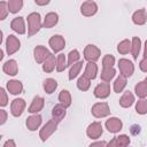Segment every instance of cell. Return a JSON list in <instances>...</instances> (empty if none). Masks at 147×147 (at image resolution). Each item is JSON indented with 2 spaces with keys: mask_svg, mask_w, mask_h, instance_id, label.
Wrapping results in <instances>:
<instances>
[{
  "mask_svg": "<svg viewBox=\"0 0 147 147\" xmlns=\"http://www.w3.org/2000/svg\"><path fill=\"white\" fill-rule=\"evenodd\" d=\"M29 23V36H32L40 29V16L37 13H32L28 17Z\"/></svg>",
  "mask_w": 147,
  "mask_h": 147,
  "instance_id": "1",
  "label": "cell"
},
{
  "mask_svg": "<svg viewBox=\"0 0 147 147\" xmlns=\"http://www.w3.org/2000/svg\"><path fill=\"white\" fill-rule=\"evenodd\" d=\"M119 70L122 72V75L124 77H127V76H131L132 72H133V65L130 61L123 59V60H119Z\"/></svg>",
  "mask_w": 147,
  "mask_h": 147,
  "instance_id": "2",
  "label": "cell"
},
{
  "mask_svg": "<svg viewBox=\"0 0 147 147\" xmlns=\"http://www.w3.org/2000/svg\"><path fill=\"white\" fill-rule=\"evenodd\" d=\"M6 45H7L8 54H13V53H15L20 48V41H18V39L15 36H9L8 39H7Z\"/></svg>",
  "mask_w": 147,
  "mask_h": 147,
  "instance_id": "3",
  "label": "cell"
},
{
  "mask_svg": "<svg viewBox=\"0 0 147 147\" xmlns=\"http://www.w3.org/2000/svg\"><path fill=\"white\" fill-rule=\"evenodd\" d=\"M25 107V102L22 99H15L11 103V114L14 116H20L23 113V109Z\"/></svg>",
  "mask_w": 147,
  "mask_h": 147,
  "instance_id": "4",
  "label": "cell"
},
{
  "mask_svg": "<svg viewBox=\"0 0 147 147\" xmlns=\"http://www.w3.org/2000/svg\"><path fill=\"white\" fill-rule=\"evenodd\" d=\"M100 55V52L99 49L93 46V45H88L86 48H85V57L86 60L88 61H95Z\"/></svg>",
  "mask_w": 147,
  "mask_h": 147,
  "instance_id": "5",
  "label": "cell"
},
{
  "mask_svg": "<svg viewBox=\"0 0 147 147\" xmlns=\"http://www.w3.org/2000/svg\"><path fill=\"white\" fill-rule=\"evenodd\" d=\"M92 113L96 117H102V116H106L109 114V109H108V106L106 103H98L93 107Z\"/></svg>",
  "mask_w": 147,
  "mask_h": 147,
  "instance_id": "6",
  "label": "cell"
},
{
  "mask_svg": "<svg viewBox=\"0 0 147 147\" xmlns=\"http://www.w3.org/2000/svg\"><path fill=\"white\" fill-rule=\"evenodd\" d=\"M49 45L52 46V48L55 52H59V51H61L64 47V39L61 36H54L49 40Z\"/></svg>",
  "mask_w": 147,
  "mask_h": 147,
  "instance_id": "7",
  "label": "cell"
},
{
  "mask_svg": "<svg viewBox=\"0 0 147 147\" xmlns=\"http://www.w3.org/2000/svg\"><path fill=\"white\" fill-rule=\"evenodd\" d=\"M94 94L98 98H106L109 94V84L108 83H101L100 85L96 86Z\"/></svg>",
  "mask_w": 147,
  "mask_h": 147,
  "instance_id": "8",
  "label": "cell"
},
{
  "mask_svg": "<svg viewBox=\"0 0 147 147\" xmlns=\"http://www.w3.org/2000/svg\"><path fill=\"white\" fill-rule=\"evenodd\" d=\"M95 11H96V5H95L93 1H91V0L86 1V2L82 6V13H83L84 15H86V16L93 15Z\"/></svg>",
  "mask_w": 147,
  "mask_h": 147,
  "instance_id": "9",
  "label": "cell"
},
{
  "mask_svg": "<svg viewBox=\"0 0 147 147\" xmlns=\"http://www.w3.org/2000/svg\"><path fill=\"white\" fill-rule=\"evenodd\" d=\"M48 55H49L48 51H47L46 48H44L42 46L36 47V49H34V57H36L37 62H41V61L46 60Z\"/></svg>",
  "mask_w": 147,
  "mask_h": 147,
  "instance_id": "10",
  "label": "cell"
},
{
  "mask_svg": "<svg viewBox=\"0 0 147 147\" xmlns=\"http://www.w3.org/2000/svg\"><path fill=\"white\" fill-rule=\"evenodd\" d=\"M106 125H107V129L110 132H117L122 127V123H121V121L118 118H110V119H108Z\"/></svg>",
  "mask_w": 147,
  "mask_h": 147,
  "instance_id": "11",
  "label": "cell"
},
{
  "mask_svg": "<svg viewBox=\"0 0 147 147\" xmlns=\"http://www.w3.org/2000/svg\"><path fill=\"white\" fill-rule=\"evenodd\" d=\"M3 71L6 74H8V75H11V76L16 75V72H17V64H16V62L14 60L7 61L3 64Z\"/></svg>",
  "mask_w": 147,
  "mask_h": 147,
  "instance_id": "12",
  "label": "cell"
},
{
  "mask_svg": "<svg viewBox=\"0 0 147 147\" xmlns=\"http://www.w3.org/2000/svg\"><path fill=\"white\" fill-rule=\"evenodd\" d=\"M7 87H8L9 92L13 93V94H18V93H21V92H22V88H23L21 82H18V80H10V82H8Z\"/></svg>",
  "mask_w": 147,
  "mask_h": 147,
  "instance_id": "13",
  "label": "cell"
},
{
  "mask_svg": "<svg viewBox=\"0 0 147 147\" xmlns=\"http://www.w3.org/2000/svg\"><path fill=\"white\" fill-rule=\"evenodd\" d=\"M11 29L15 30L18 33H24L25 29H24V22L22 17H16L15 20H13L11 22Z\"/></svg>",
  "mask_w": 147,
  "mask_h": 147,
  "instance_id": "14",
  "label": "cell"
},
{
  "mask_svg": "<svg viewBox=\"0 0 147 147\" xmlns=\"http://www.w3.org/2000/svg\"><path fill=\"white\" fill-rule=\"evenodd\" d=\"M56 129V123H54L53 121H51L47 125H45L44 126V129L41 130V132H40V136H41V138H42V140H45L54 130Z\"/></svg>",
  "mask_w": 147,
  "mask_h": 147,
  "instance_id": "15",
  "label": "cell"
},
{
  "mask_svg": "<svg viewBox=\"0 0 147 147\" xmlns=\"http://www.w3.org/2000/svg\"><path fill=\"white\" fill-rule=\"evenodd\" d=\"M101 132H102V129H101V125L99 123H93L92 125H90L88 131H87L88 136L92 138H98L101 134Z\"/></svg>",
  "mask_w": 147,
  "mask_h": 147,
  "instance_id": "16",
  "label": "cell"
},
{
  "mask_svg": "<svg viewBox=\"0 0 147 147\" xmlns=\"http://www.w3.org/2000/svg\"><path fill=\"white\" fill-rule=\"evenodd\" d=\"M65 115V108L62 105H57L53 108V117L56 121H61Z\"/></svg>",
  "mask_w": 147,
  "mask_h": 147,
  "instance_id": "17",
  "label": "cell"
},
{
  "mask_svg": "<svg viewBox=\"0 0 147 147\" xmlns=\"http://www.w3.org/2000/svg\"><path fill=\"white\" fill-rule=\"evenodd\" d=\"M40 122H41V117L40 116H31V117H29L28 118V121H26V125H28V127L30 129V130H36L38 126H39V124H40Z\"/></svg>",
  "mask_w": 147,
  "mask_h": 147,
  "instance_id": "18",
  "label": "cell"
},
{
  "mask_svg": "<svg viewBox=\"0 0 147 147\" xmlns=\"http://www.w3.org/2000/svg\"><path fill=\"white\" fill-rule=\"evenodd\" d=\"M42 106H44V100H42L41 98L37 96V98H34V100H33L32 105L30 106L29 111H30V113H36V111H39V110L42 108Z\"/></svg>",
  "mask_w": 147,
  "mask_h": 147,
  "instance_id": "19",
  "label": "cell"
},
{
  "mask_svg": "<svg viewBox=\"0 0 147 147\" xmlns=\"http://www.w3.org/2000/svg\"><path fill=\"white\" fill-rule=\"evenodd\" d=\"M22 0H9L8 1V11L10 13H16L22 8Z\"/></svg>",
  "mask_w": 147,
  "mask_h": 147,
  "instance_id": "20",
  "label": "cell"
},
{
  "mask_svg": "<svg viewBox=\"0 0 147 147\" xmlns=\"http://www.w3.org/2000/svg\"><path fill=\"white\" fill-rule=\"evenodd\" d=\"M133 101H134L133 95L127 91V92H125V93H124V95L122 96V99H121L119 103H121L123 107H130V106L133 103Z\"/></svg>",
  "mask_w": 147,
  "mask_h": 147,
  "instance_id": "21",
  "label": "cell"
},
{
  "mask_svg": "<svg viewBox=\"0 0 147 147\" xmlns=\"http://www.w3.org/2000/svg\"><path fill=\"white\" fill-rule=\"evenodd\" d=\"M133 22L136 24H144L146 22V14H145V10L144 9H140L138 11L134 13L133 15Z\"/></svg>",
  "mask_w": 147,
  "mask_h": 147,
  "instance_id": "22",
  "label": "cell"
},
{
  "mask_svg": "<svg viewBox=\"0 0 147 147\" xmlns=\"http://www.w3.org/2000/svg\"><path fill=\"white\" fill-rule=\"evenodd\" d=\"M56 23H57V15L54 14V13H49V14L46 16V18H45L44 25H45V28H52V26L55 25Z\"/></svg>",
  "mask_w": 147,
  "mask_h": 147,
  "instance_id": "23",
  "label": "cell"
},
{
  "mask_svg": "<svg viewBox=\"0 0 147 147\" xmlns=\"http://www.w3.org/2000/svg\"><path fill=\"white\" fill-rule=\"evenodd\" d=\"M55 67V59L52 54H49L47 56V59L45 60V63H44V70L47 71V72H51Z\"/></svg>",
  "mask_w": 147,
  "mask_h": 147,
  "instance_id": "24",
  "label": "cell"
},
{
  "mask_svg": "<svg viewBox=\"0 0 147 147\" xmlns=\"http://www.w3.org/2000/svg\"><path fill=\"white\" fill-rule=\"evenodd\" d=\"M56 86H57V83H56V80H54V79H46L45 82H44V88H45V91L47 92V93H52L55 88H56Z\"/></svg>",
  "mask_w": 147,
  "mask_h": 147,
  "instance_id": "25",
  "label": "cell"
},
{
  "mask_svg": "<svg viewBox=\"0 0 147 147\" xmlns=\"http://www.w3.org/2000/svg\"><path fill=\"white\" fill-rule=\"evenodd\" d=\"M136 92H137V94H138L139 96H141V98L146 96V95H147V83L140 82V83L136 86Z\"/></svg>",
  "mask_w": 147,
  "mask_h": 147,
  "instance_id": "26",
  "label": "cell"
},
{
  "mask_svg": "<svg viewBox=\"0 0 147 147\" xmlns=\"http://www.w3.org/2000/svg\"><path fill=\"white\" fill-rule=\"evenodd\" d=\"M95 74H96V65L94 63H88L85 70V76L88 78H95Z\"/></svg>",
  "mask_w": 147,
  "mask_h": 147,
  "instance_id": "27",
  "label": "cell"
},
{
  "mask_svg": "<svg viewBox=\"0 0 147 147\" xmlns=\"http://www.w3.org/2000/svg\"><path fill=\"white\" fill-rule=\"evenodd\" d=\"M114 75H115V71H114V69H111V67L110 68H105L102 74H101V78L106 82H109L114 77Z\"/></svg>",
  "mask_w": 147,
  "mask_h": 147,
  "instance_id": "28",
  "label": "cell"
},
{
  "mask_svg": "<svg viewBox=\"0 0 147 147\" xmlns=\"http://www.w3.org/2000/svg\"><path fill=\"white\" fill-rule=\"evenodd\" d=\"M125 84H126L125 77H124V76H119V77L116 79V82H115V85H114V88H115V91H116V92H121V91L124 88Z\"/></svg>",
  "mask_w": 147,
  "mask_h": 147,
  "instance_id": "29",
  "label": "cell"
},
{
  "mask_svg": "<svg viewBox=\"0 0 147 147\" xmlns=\"http://www.w3.org/2000/svg\"><path fill=\"white\" fill-rule=\"evenodd\" d=\"M59 99H60V101H61V102H62V103H63L65 107L70 106V103H71L70 94H69V92H68V91H62V92L60 93Z\"/></svg>",
  "mask_w": 147,
  "mask_h": 147,
  "instance_id": "30",
  "label": "cell"
},
{
  "mask_svg": "<svg viewBox=\"0 0 147 147\" xmlns=\"http://www.w3.org/2000/svg\"><path fill=\"white\" fill-rule=\"evenodd\" d=\"M82 62H78V63H75L72 67H71V70H70V75H69V79H74L77 75H78V72H79V70H80V68H82Z\"/></svg>",
  "mask_w": 147,
  "mask_h": 147,
  "instance_id": "31",
  "label": "cell"
},
{
  "mask_svg": "<svg viewBox=\"0 0 147 147\" xmlns=\"http://www.w3.org/2000/svg\"><path fill=\"white\" fill-rule=\"evenodd\" d=\"M88 86H90L88 77H86V76L84 75V76H83V77H80V78H79V80H78V87H79L80 90L85 91V90H87V88H88Z\"/></svg>",
  "mask_w": 147,
  "mask_h": 147,
  "instance_id": "32",
  "label": "cell"
},
{
  "mask_svg": "<svg viewBox=\"0 0 147 147\" xmlns=\"http://www.w3.org/2000/svg\"><path fill=\"white\" fill-rule=\"evenodd\" d=\"M139 49H140V39L134 37L133 38V45H132V54H133V57L137 59L138 56V53H139Z\"/></svg>",
  "mask_w": 147,
  "mask_h": 147,
  "instance_id": "33",
  "label": "cell"
},
{
  "mask_svg": "<svg viewBox=\"0 0 147 147\" xmlns=\"http://www.w3.org/2000/svg\"><path fill=\"white\" fill-rule=\"evenodd\" d=\"M136 109H137V111H138L139 114H145V113H147V100H140V101H138Z\"/></svg>",
  "mask_w": 147,
  "mask_h": 147,
  "instance_id": "34",
  "label": "cell"
},
{
  "mask_svg": "<svg viewBox=\"0 0 147 147\" xmlns=\"http://www.w3.org/2000/svg\"><path fill=\"white\" fill-rule=\"evenodd\" d=\"M130 41L129 40H124V41H122L119 45H118V52L119 53H123V54H125V53H127L129 51H130Z\"/></svg>",
  "mask_w": 147,
  "mask_h": 147,
  "instance_id": "35",
  "label": "cell"
},
{
  "mask_svg": "<svg viewBox=\"0 0 147 147\" xmlns=\"http://www.w3.org/2000/svg\"><path fill=\"white\" fill-rule=\"evenodd\" d=\"M64 68H65V57H64V54H60L57 56V65H56V69H57V71H62Z\"/></svg>",
  "mask_w": 147,
  "mask_h": 147,
  "instance_id": "36",
  "label": "cell"
},
{
  "mask_svg": "<svg viewBox=\"0 0 147 147\" xmlns=\"http://www.w3.org/2000/svg\"><path fill=\"white\" fill-rule=\"evenodd\" d=\"M114 61H115V59H114L113 56L106 55L105 59H103V67H105V68H110V67L114 64Z\"/></svg>",
  "mask_w": 147,
  "mask_h": 147,
  "instance_id": "37",
  "label": "cell"
},
{
  "mask_svg": "<svg viewBox=\"0 0 147 147\" xmlns=\"http://www.w3.org/2000/svg\"><path fill=\"white\" fill-rule=\"evenodd\" d=\"M78 57H79L78 52H77L76 49H75V51H71L70 54H69V64H72L75 61L78 60Z\"/></svg>",
  "mask_w": 147,
  "mask_h": 147,
  "instance_id": "38",
  "label": "cell"
},
{
  "mask_svg": "<svg viewBox=\"0 0 147 147\" xmlns=\"http://www.w3.org/2000/svg\"><path fill=\"white\" fill-rule=\"evenodd\" d=\"M0 8H1V16H0V20H5V17H6V15H7V9H6V2H5V1L1 2Z\"/></svg>",
  "mask_w": 147,
  "mask_h": 147,
  "instance_id": "39",
  "label": "cell"
},
{
  "mask_svg": "<svg viewBox=\"0 0 147 147\" xmlns=\"http://www.w3.org/2000/svg\"><path fill=\"white\" fill-rule=\"evenodd\" d=\"M0 94H1V106H6L7 105V96H6V92H5V90L3 88H1L0 90Z\"/></svg>",
  "mask_w": 147,
  "mask_h": 147,
  "instance_id": "40",
  "label": "cell"
},
{
  "mask_svg": "<svg viewBox=\"0 0 147 147\" xmlns=\"http://www.w3.org/2000/svg\"><path fill=\"white\" fill-rule=\"evenodd\" d=\"M140 68L142 71H147V57L140 62Z\"/></svg>",
  "mask_w": 147,
  "mask_h": 147,
  "instance_id": "41",
  "label": "cell"
},
{
  "mask_svg": "<svg viewBox=\"0 0 147 147\" xmlns=\"http://www.w3.org/2000/svg\"><path fill=\"white\" fill-rule=\"evenodd\" d=\"M0 113H1V124H2L6 121V113H5V110H1Z\"/></svg>",
  "mask_w": 147,
  "mask_h": 147,
  "instance_id": "42",
  "label": "cell"
},
{
  "mask_svg": "<svg viewBox=\"0 0 147 147\" xmlns=\"http://www.w3.org/2000/svg\"><path fill=\"white\" fill-rule=\"evenodd\" d=\"M36 2H37L38 5H46V3L49 2V0H36Z\"/></svg>",
  "mask_w": 147,
  "mask_h": 147,
  "instance_id": "43",
  "label": "cell"
},
{
  "mask_svg": "<svg viewBox=\"0 0 147 147\" xmlns=\"http://www.w3.org/2000/svg\"><path fill=\"white\" fill-rule=\"evenodd\" d=\"M8 145H14V146H15V144H14V142H13V141H7V142H6V144H5V147H7V146H8Z\"/></svg>",
  "mask_w": 147,
  "mask_h": 147,
  "instance_id": "44",
  "label": "cell"
},
{
  "mask_svg": "<svg viewBox=\"0 0 147 147\" xmlns=\"http://www.w3.org/2000/svg\"><path fill=\"white\" fill-rule=\"evenodd\" d=\"M145 57H147V41H146V47H145Z\"/></svg>",
  "mask_w": 147,
  "mask_h": 147,
  "instance_id": "45",
  "label": "cell"
},
{
  "mask_svg": "<svg viewBox=\"0 0 147 147\" xmlns=\"http://www.w3.org/2000/svg\"><path fill=\"white\" fill-rule=\"evenodd\" d=\"M146 80H147V78H146Z\"/></svg>",
  "mask_w": 147,
  "mask_h": 147,
  "instance_id": "46",
  "label": "cell"
}]
</instances>
